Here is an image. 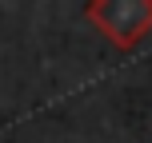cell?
<instances>
[{"mask_svg":"<svg viewBox=\"0 0 152 143\" xmlns=\"http://www.w3.org/2000/svg\"><path fill=\"white\" fill-rule=\"evenodd\" d=\"M84 16L120 52H132L152 32V0H92Z\"/></svg>","mask_w":152,"mask_h":143,"instance_id":"1","label":"cell"}]
</instances>
